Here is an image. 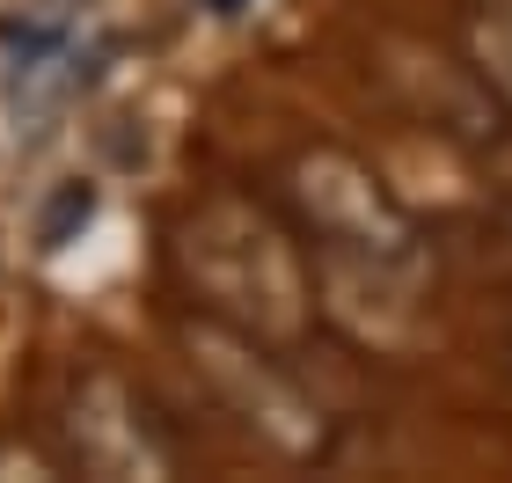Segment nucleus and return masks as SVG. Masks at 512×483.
Returning <instances> with one entry per match:
<instances>
[{
    "label": "nucleus",
    "mask_w": 512,
    "mask_h": 483,
    "mask_svg": "<svg viewBox=\"0 0 512 483\" xmlns=\"http://www.w3.org/2000/svg\"><path fill=\"white\" fill-rule=\"evenodd\" d=\"M286 220L308 242L322 322H337L352 344H374V352H403L425 330V242L352 154H293Z\"/></svg>",
    "instance_id": "f257e3e1"
},
{
    "label": "nucleus",
    "mask_w": 512,
    "mask_h": 483,
    "mask_svg": "<svg viewBox=\"0 0 512 483\" xmlns=\"http://www.w3.org/2000/svg\"><path fill=\"white\" fill-rule=\"evenodd\" d=\"M198 352H205L198 366L213 374L220 403L235 410L249 432H264L278 454H322V410L300 396L286 374H278L271 344H249V337H235V330H220V322H205Z\"/></svg>",
    "instance_id": "20e7f679"
},
{
    "label": "nucleus",
    "mask_w": 512,
    "mask_h": 483,
    "mask_svg": "<svg viewBox=\"0 0 512 483\" xmlns=\"http://www.w3.org/2000/svg\"><path fill=\"white\" fill-rule=\"evenodd\" d=\"M461 52H469V74L498 96V110L512 118V0H476L461 15Z\"/></svg>",
    "instance_id": "39448f33"
},
{
    "label": "nucleus",
    "mask_w": 512,
    "mask_h": 483,
    "mask_svg": "<svg viewBox=\"0 0 512 483\" xmlns=\"http://www.w3.org/2000/svg\"><path fill=\"white\" fill-rule=\"evenodd\" d=\"M205 8H213V15H235V8H242V0H205Z\"/></svg>",
    "instance_id": "423d86ee"
},
{
    "label": "nucleus",
    "mask_w": 512,
    "mask_h": 483,
    "mask_svg": "<svg viewBox=\"0 0 512 483\" xmlns=\"http://www.w3.org/2000/svg\"><path fill=\"white\" fill-rule=\"evenodd\" d=\"M59 454L81 476H169L176 447L118 374H74L59 396Z\"/></svg>",
    "instance_id": "7ed1b4c3"
},
{
    "label": "nucleus",
    "mask_w": 512,
    "mask_h": 483,
    "mask_svg": "<svg viewBox=\"0 0 512 483\" xmlns=\"http://www.w3.org/2000/svg\"><path fill=\"white\" fill-rule=\"evenodd\" d=\"M169 264L183 293L205 308V322H220L249 344H271V352H293L322 315L300 227L249 191H205L176 220Z\"/></svg>",
    "instance_id": "f03ea898"
}]
</instances>
